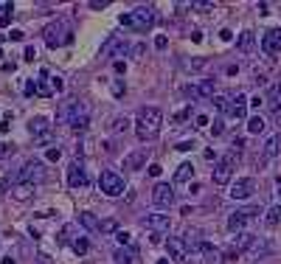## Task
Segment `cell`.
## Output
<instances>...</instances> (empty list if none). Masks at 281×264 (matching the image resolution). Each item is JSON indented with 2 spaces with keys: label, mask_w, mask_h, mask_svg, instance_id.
<instances>
[{
  "label": "cell",
  "mask_w": 281,
  "mask_h": 264,
  "mask_svg": "<svg viewBox=\"0 0 281 264\" xmlns=\"http://www.w3.org/2000/svg\"><path fill=\"white\" fill-rule=\"evenodd\" d=\"M160 126H163V113L157 107H144L138 110V118H135V132L141 141H152L160 135Z\"/></svg>",
  "instance_id": "1"
},
{
  "label": "cell",
  "mask_w": 281,
  "mask_h": 264,
  "mask_svg": "<svg viewBox=\"0 0 281 264\" xmlns=\"http://www.w3.org/2000/svg\"><path fill=\"white\" fill-rule=\"evenodd\" d=\"M25 59H28V62H34V59H37V54H34V45L25 48Z\"/></svg>",
  "instance_id": "47"
},
{
  "label": "cell",
  "mask_w": 281,
  "mask_h": 264,
  "mask_svg": "<svg viewBox=\"0 0 281 264\" xmlns=\"http://www.w3.org/2000/svg\"><path fill=\"white\" fill-rule=\"evenodd\" d=\"M0 59H3V48H0Z\"/></svg>",
  "instance_id": "57"
},
{
  "label": "cell",
  "mask_w": 281,
  "mask_h": 264,
  "mask_svg": "<svg viewBox=\"0 0 281 264\" xmlns=\"http://www.w3.org/2000/svg\"><path fill=\"white\" fill-rule=\"evenodd\" d=\"M141 166H146V149H135L124 158V172H138Z\"/></svg>",
  "instance_id": "16"
},
{
  "label": "cell",
  "mask_w": 281,
  "mask_h": 264,
  "mask_svg": "<svg viewBox=\"0 0 281 264\" xmlns=\"http://www.w3.org/2000/svg\"><path fill=\"white\" fill-rule=\"evenodd\" d=\"M166 247H169L172 262H186V253H189V247H186V242H183V239H172V236H169Z\"/></svg>",
  "instance_id": "18"
},
{
  "label": "cell",
  "mask_w": 281,
  "mask_h": 264,
  "mask_svg": "<svg viewBox=\"0 0 281 264\" xmlns=\"http://www.w3.org/2000/svg\"><path fill=\"white\" fill-rule=\"evenodd\" d=\"M160 172H163V169H160V166H157V163H152V166H149V177H160Z\"/></svg>",
  "instance_id": "43"
},
{
  "label": "cell",
  "mask_w": 281,
  "mask_h": 264,
  "mask_svg": "<svg viewBox=\"0 0 281 264\" xmlns=\"http://www.w3.org/2000/svg\"><path fill=\"white\" fill-rule=\"evenodd\" d=\"M152 203H155L157 208H172L174 205V188L169 183H157L155 188H152Z\"/></svg>",
  "instance_id": "9"
},
{
  "label": "cell",
  "mask_w": 281,
  "mask_h": 264,
  "mask_svg": "<svg viewBox=\"0 0 281 264\" xmlns=\"http://www.w3.org/2000/svg\"><path fill=\"white\" fill-rule=\"evenodd\" d=\"M67 185H70V188H85V185H87V174H85L82 161H73L67 166Z\"/></svg>",
  "instance_id": "13"
},
{
  "label": "cell",
  "mask_w": 281,
  "mask_h": 264,
  "mask_svg": "<svg viewBox=\"0 0 281 264\" xmlns=\"http://www.w3.org/2000/svg\"><path fill=\"white\" fill-rule=\"evenodd\" d=\"M127 51H130V45H127V40H118V37H107V42L101 45V57H127Z\"/></svg>",
  "instance_id": "11"
},
{
  "label": "cell",
  "mask_w": 281,
  "mask_h": 264,
  "mask_svg": "<svg viewBox=\"0 0 281 264\" xmlns=\"http://www.w3.org/2000/svg\"><path fill=\"white\" fill-rule=\"evenodd\" d=\"M186 264H189V262H186Z\"/></svg>",
  "instance_id": "58"
},
{
  "label": "cell",
  "mask_w": 281,
  "mask_h": 264,
  "mask_svg": "<svg viewBox=\"0 0 281 264\" xmlns=\"http://www.w3.org/2000/svg\"><path fill=\"white\" fill-rule=\"evenodd\" d=\"M99 188H101V194H107V197H121L124 194V177L118 172H101L99 177Z\"/></svg>",
  "instance_id": "7"
},
{
  "label": "cell",
  "mask_w": 281,
  "mask_h": 264,
  "mask_svg": "<svg viewBox=\"0 0 281 264\" xmlns=\"http://www.w3.org/2000/svg\"><path fill=\"white\" fill-rule=\"evenodd\" d=\"M0 264H17V262H14L11 256H3V259H0Z\"/></svg>",
  "instance_id": "54"
},
{
  "label": "cell",
  "mask_w": 281,
  "mask_h": 264,
  "mask_svg": "<svg viewBox=\"0 0 281 264\" xmlns=\"http://www.w3.org/2000/svg\"><path fill=\"white\" fill-rule=\"evenodd\" d=\"M186 96L197 99V102H205V99H214V81L205 79V81H194L186 87Z\"/></svg>",
  "instance_id": "10"
},
{
  "label": "cell",
  "mask_w": 281,
  "mask_h": 264,
  "mask_svg": "<svg viewBox=\"0 0 281 264\" xmlns=\"http://www.w3.org/2000/svg\"><path fill=\"white\" fill-rule=\"evenodd\" d=\"M276 124H281V110H276Z\"/></svg>",
  "instance_id": "56"
},
{
  "label": "cell",
  "mask_w": 281,
  "mask_h": 264,
  "mask_svg": "<svg viewBox=\"0 0 281 264\" xmlns=\"http://www.w3.org/2000/svg\"><path fill=\"white\" fill-rule=\"evenodd\" d=\"M256 239L253 233H236V239H234V244H236V250L239 253H247V247H250V242Z\"/></svg>",
  "instance_id": "27"
},
{
  "label": "cell",
  "mask_w": 281,
  "mask_h": 264,
  "mask_svg": "<svg viewBox=\"0 0 281 264\" xmlns=\"http://www.w3.org/2000/svg\"><path fill=\"white\" fill-rule=\"evenodd\" d=\"M112 259H115V264H138V253H135V250H124V247H118Z\"/></svg>",
  "instance_id": "23"
},
{
  "label": "cell",
  "mask_w": 281,
  "mask_h": 264,
  "mask_svg": "<svg viewBox=\"0 0 281 264\" xmlns=\"http://www.w3.org/2000/svg\"><path fill=\"white\" fill-rule=\"evenodd\" d=\"M0 132H9V115H6V118L0 121Z\"/></svg>",
  "instance_id": "51"
},
{
  "label": "cell",
  "mask_w": 281,
  "mask_h": 264,
  "mask_svg": "<svg viewBox=\"0 0 281 264\" xmlns=\"http://www.w3.org/2000/svg\"><path fill=\"white\" fill-rule=\"evenodd\" d=\"M219 40H225V42H228V40H234V34H231L228 28H222V31H219Z\"/></svg>",
  "instance_id": "49"
},
{
  "label": "cell",
  "mask_w": 281,
  "mask_h": 264,
  "mask_svg": "<svg viewBox=\"0 0 281 264\" xmlns=\"http://www.w3.org/2000/svg\"><path fill=\"white\" fill-rule=\"evenodd\" d=\"M11 17H14V14H11V12L6 14V17H0V25H9V23H11Z\"/></svg>",
  "instance_id": "53"
},
{
  "label": "cell",
  "mask_w": 281,
  "mask_h": 264,
  "mask_svg": "<svg viewBox=\"0 0 281 264\" xmlns=\"http://www.w3.org/2000/svg\"><path fill=\"white\" fill-rule=\"evenodd\" d=\"M194 177V166L191 163H180V169L174 172V183H189Z\"/></svg>",
  "instance_id": "25"
},
{
  "label": "cell",
  "mask_w": 281,
  "mask_h": 264,
  "mask_svg": "<svg viewBox=\"0 0 281 264\" xmlns=\"http://www.w3.org/2000/svg\"><path fill=\"white\" fill-rule=\"evenodd\" d=\"M59 118L67 121V126L73 132H85L90 124V113H87V107H85V102H65L62 110H59Z\"/></svg>",
  "instance_id": "2"
},
{
  "label": "cell",
  "mask_w": 281,
  "mask_h": 264,
  "mask_svg": "<svg viewBox=\"0 0 281 264\" xmlns=\"http://www.w3.org/2000/svg\"><path fill=\"white\" fill-rule=\"evenodd\" d=\"M163 242V233H152V244H160Z\"/></svg>",
  "instance_id": "52"
},
{
  "label": "cell",
  "mask_w": 281,
  "mask_h": 264,
  "mask_svg": "<svg viewBox=\"0 0 281 264\" xmlns=\"http://www.w3.org/2000/svg\"><path fill=\"white\" fill-rule=\"evenodd\" d=\"M9 40H11V42H20V40H25V34H22L20 28H14V31L9 34Z\"/></svg>",
  "instance_id": "41"
},
{
  "label": "cell",
  "mask_w": 281,
  "mask_h": 264,
  "mask_svg": "<svg viewBox=\"0 0 281 264\" xmlns=\"http://www.w3.org/2000/svg\"><path fill=\"white\" fill-rule=\"evenodd\" d=\"M73 250H76L79 256H85V253L90 250V244H87V239H85V236H76V239H73Z\"/></svg>",
  "instance_id": "32"
},
{
  "label": "cell",
  "mask_w": 281,
  "mask_h": 264,
  "mask_svg": "<svg viewBox=\"0 0 281 264\" xmlns=\"http://www.w3.org/2000/svg\"><path fill=\"white\" fill-rule=\"evenodd\" d=\"M245 115H247V96L245 93H236L234 99H231V118L242 121Z\"/></svg>",
  "instance_id": "17"
},
{
  "label": "cell",
  "mask_w": 281,
  "mask_h": 264,
  "mask_svg": "<svg viewBox=\"0 0 281 264\" xmlns=\"http://www.w3.org/2000/svg\"><path fill=\"white\" fill-rule=\"evenodd\" d=\"M99 230L101 233H115V230H118V219H104L99 225Z\"/></svg>",
  "instance_id": "33"
},
{
  "label": "cell",
  "mask_w": 281,
  "mask_h": 264,
  "mask_svg": "<svg viewBox=\"0 0 281 264\" xmlns=\"http://www.w3.org/2000/svg\"><path fill=\"white\" fill-rule=\"evenodd\" d=\"M236 45H239V51L250 54V51L256 48V34H253V31H242V34H239V40H236Z\"/></svg>",
  "instance_id": "21"
},
{
  "label": "cell",
  "mask_w": 281,
  "mask_h": 264,
  "mask_svg": "<svg viewBox=\"0 0 281 264\" xmlns=\"http://www.w3.org/2000/svg\"><path fill=\"white\" fill-rule=\"evenodd\" d=\"M127 126H130V118H127V115H124V118H115V121H112V132H124V129H127Z\"/></svg>",
  "instance_id": "34"
},
{
  "label": "cell",
  "mask_w": 281,
  "mask_h": 264,
  "mask_svg": "<svg viewBox=\"0 0 281 264\" xmlns=\"http://www.w3.org/2000/svg\"><path fill=\"white\" fill-rule=\"evenodd\" d=\"M194 143H189V141H183V143H177V152H189Z\"/></svg>",
  "instance_id": "50"
},
{
  "label": "cell",
  "mask_w": 281,
  "mask_h": 264,
  "mask_svg": "<svg viewBox=\"0 0 281 264\" xmlns=\"http://www.w3.org/2000/svg\"><path fill=\"white\" fill-rule=\"evenodd\" d=\"M191 9H197V12H211L214 3H191Z\"/></svg>",
  "instance_id": "40"
},
{
  "label": "cell",
  "mask_w": 281,
  "mask_h": 264,
  "mask_svg": "<svg viewBox=\"0 0 281 264\" xmlns=\"http://www.w3.org/2000/svg\"><path fill=\"white\" fill-rule=\"evenodd\" d=\"M270 99H273V104H270V107H273V110H279V102H281V79L276 81L273 87H270Z\"/></svg>",
  "instance_id": "31"
},
{
  "label": "cell",
  "mask_w": 281,
  "mask_h": 264,
  "mask_svg": "<svg viewBox=\"0 0 281 264\" xmlns=\"http://www.w3.org/2000/svg\"><path fill=\"white\" fill-rule=\"evenodd\" d=\"M261 104H264V99H261V96H256V99H250V107H253V110H259Z\"/></svg>",
  "instance_id": "46"
},
{
  "label": "cell",
  "mask_w": 281,
  "mask_h": 264,
  "mask_svg": "<svg viewBox=\"0 0 281 264\" xmlns=\"http://www.w3.org/2000/svg\"><path fill=\"white\" fill-rule=\"evenodd\" d=\"M79 222L87 230H99V225H101L99 219H96V214H90V211H82V214H79Z\"/></svg>",
  "instance_id": "26"
},
{
  "label": "cell",
  "mask_w": 281,
  "mask_h": 264,
  "mask_svg": "<svg viewBox=\"0 0 281 264\" xmlns=\"http://www.w3.org/2000/svg\"><path fill=\"white\" fill-rule=\"evenodd\" d=\"M234 169H236V155L234 152H228V155H222V158L216 161V166H214V183L228 185L231 180H234Z\"/></svg>",
  "instance_id": "5"
},
{
  "label": "cell",
  "mask_w": 281,
  "mask_h": 264,
  "mask_svg": "<svg viewBox=\"0 0 281 264\" xmlns=\"http://www.w3.org/2000/svg\"><path fill=\"white\" fill-rule=\"evenodd\" d=\"M31 194H34V185H28V183H17L14 188H11V197H14L17 203H25Z\"/></svg>",
  "instance_id": "22"
},
{
  "label": "cell",
  "mask_w": 281,
  "mask_h": 264,
  "mask_svg": "<svg viewBox=\"0 0 281 264\" xmlns=\"http://www.w3.org/2000/svg\"><path fill=\"white\" fill-rule=\"evenodd\" d=\"M104 6H107V0H90V9H96V12L104 9Z\"/></svg>",
  "instance_id": "44"
},
{
  "label": "cell",
  "mask_w": 281,
  "mask_h": 264,
  "mask_svg": "<svg viewBox=\"0 0 281 264\" xmlns=\"http://www.w3.org/2000/svg\"><path fill=\"white\" fill-rule=\"evenodd\" d=\"M40 264H51V259H48L45 253H40Z\"/></svg>",
  "instance_id": "55"
},
{
  "label": "cell",
  "mask_w": 281,
  "mask_h": 264,
  "mask_svg": "<svg viewBox=\"0 0 281 264\" xmlns=\"http://www.w3.org/2000/svg\"><path fill=\"white\" fill-rule=\"evenodd\" d=\"M144 54H146V45H144V42H138V45L132 48V59H141Z\"/></svg>",
  "instance_id": "39"
},
{
  "label": "cell",
  "mask_w": 281,
  "mask_h": 264,
  "mask_svg": "<svg viewBox=\"0 0 281 264\" xmlns=\"http://www.w3.org/2000/svg\"><path fill=\"white\" fill-rule=\"evenodd\" d=\"M155 48H157V51H166V48H169V40H166V37H157V40H155Z\"/></svg>",
  "instance_id": "42"
},
{
  "label": "cell",
  "mask_w": 281,
  "mask_h": 264,
  "mask_svg": "<svg viewBox=\"0 0 281 264\" xmlns=\"http://www.w3.org/2000/svg\"><path fill=\"white\" fill-rule=\"evenodd\" d=\"M261 48L267 57H279L281 54V28H270L267 34L261 37Z\"/></svg>",
  "instance_id": "12"
},
{
  "label": "cell",
  "mask_w": 281,
  "mask_h": 264,
  "mask_svg": "<svg viewBox=\"0 0 281 264\" xmlns=\"http://www.w3.org/2000/svg\"><path fill=\"white\" fill-rule=\"evenodd\" d=\"M28 132H31L37 141H48L51 138V121H48V118H31V121H28Z\"/></svg>",
  "instance_id": "15"
},
{
  "label": "cell",
  "mask_w": 281,
  "mask_h": 264,
  "mask_svg": "<svg viewBox=\"0 0 281 264\" xmlns=\"http://www.w3.org/2000/svg\"><path fill=\"white\" fill-rule=\"evenodd\" d=\"M155 20H157V17H155V9H152V6H138L135 12L121 14V17H118V23L127 25V28H135V31H146V28H152Z\"/></svg>",
  "instance_id": "4"
},
{
  "label": "cell",
  "mask_w": 281,
  "mask_h": 264,
  "mask_svg": "<svg viewBox=\"0 0 281 264\" xmlns=\"http://www.w3.org/2000/svg\"><path fill=\"white\" fill-rule=\"evenodd\" d=\"M256 194V180L253 177H239L236 183H231V197L234 200H250Z\"/></svg>",
  "instance_id": "8"
},
{
  "label": "cell",
  "mask_w": 281,
  "mask_h": 264,
  "mask_svg": "<svg viewBox=\"0 0 281 264\" xmlns=\"http://www.w3.org/2000/svg\"><path fill=\"white\" fill-rule=\"evenodd\" d=\"M264 225H267V228L281 225V203H279V205H273V208H267V214H264Z\"/></svg>",
  "instance_id": "24"
},
{
  "label": "cell",
  "mask_w": 281,
  "mask_h": 264,
  "mask_svg": "<svg viewBox=\"0 0 281 264\" xmlns=\"http://www.w3.org/2000/svg\"><path fill=\"white\" fill-rule=\"evenodd\" d=\"M247 219H250V211H234V214L228 217V230H231V233H242V228L247 225Z\"/></svg>",
  "instance_id": "19"
},
{
  "label": "cell",
  "mask_w": 281,
  "mask_h": 264,
  "mask_svg": "<svg viewBox=\"0 0 281 264\" xmlns=\"http://www.w3.org/2000/svg\"><path fill=\"white\" fill-rule=\"evenodd\" d=\"M45 158H48V161H59V158H62V149H59V146H51V149L45 152Z\"/></svg>",
  "instance_id": "38"
},
{
  "label": "cell",
  "mask_w": 281,
  "mask_h": 264,
  "mask_svg": "<svg viewBox=\"0 0 281 264\" xmlns=\"http://www.w3.org/2000/svg\"><path fill=\"white\" fill-rule=\"evenodd\" d=\"M14 180H17V183H28V185L43 183V180H45V163L43 161H28L20 172H17Z\"/></svg>",
  "instance_id": "6"
},
{
  "label": "cell",
  "mask_w": 281,
  "mask_h": 264,
  "mask_svg": "<svg viewBox=\"0 0 281 264\" xmlns=\"http://www.w3.org/2000/svg\"><path fill=\"white\" fill-rule=\"evenodd\" d=\"M144 225L152 233H169V228H172V219L166 217V214H149V217L144 219Z\"/></svg>",
  "instance_id": "14"
},
{
  "label": "cell",
  "mask_w": 281,
  "mask_h": 264,
  "mask_svg": "<svg viewBox=\"0 0 281 264\" xmlns=\"http://www.w3.org/2000/svg\"><path fill=\"white\" fill-rule=\"evenodd\" d=\"M267 250H270V247H267L261 239H253V242H250V247H247V253H250L253 259H256V256H264Z\"/></svg>",
  "instance_id": "29"
},
{
  "label": "cell",
  "mask_w": 281,
  "mask_h": 264,
  "mask_svg": "<svg viewBox=\"0 0 281 264\" xmlns=\"http://www.w3.org/2000/svg\"><path fill=\"white\" fill-rule=\"evenodd\" d=\"M48 81H51V90H54V93H62V90H65V81L59 79V76H54V79H48Z\"/></svg>",
  "instance_id": "37"
},
{
  "label": "cell",
  "mask_w": 281,
  "mask_h": 264,
  "mask_svg": "<svg viewBox=\"0 0 281 264\" xmlns=\"http://www.w3.org/2000/svg\"><path fill=\"white\" fill-rule=\"evenodd\" d=\"M211 135H222V129H225V124H222V118H216V121H211Z\"/></svg>",
  "instance_id": "36"
},
{
  "label": "cell",
  "mask_w": 281,
  "mask_h": 264,
  "mask_svg": "<svg viewBox=\"0 0 281 264\" xmlns=\"http://www.w3.org/2000/svg\"><path fill=\"white\" fill-rule=\"evenodd\" d=\"M247 132H250V135H261V132H264V118H261V115L247 118Z\"/></svg>",
  "instance_id": "28"
},
{
  "label": "cell",
  "mask_w": 281,
  "mask_h": 264,
  "mask_svg": "<svg viewBox=\"0 0 281 264\" xmlns=\"http://www.w3.org/2000/svg\"><path fill=\"white\" fill-rule=\"evenodd\" d=\"M115 239L121 242V244H130V242H132V239H130V233H124V230H118V236H115Z\"/></svg>",
  "instance_id": "45"
},
{
  "label": "cell",
  "mask_w": 281,
  "mask_h": 264,
  "mask_svg": "<svg viewBox=\"0 0 281 264\" xmlns=\"http://www.w3.org/2000/svg\"><path fill=\"white\" fill-rule=\"evenodd\" d=\"M43 37H45V45L48 48H62V45H70V42H73V31H70L67 20H54V23H48Z\"/></svg>",
  "instance_id": "3"
},
{
  "label": "cell",
  "mask_w": 281,
  "mask_h": 264,
  "mask_svg": "<svg viewBox=\"0 0 281 264\" xmlns=\"http://www.w3.org/2000/svg\"><path fill=\"white\" fill-rule=\"evenodd\" d=\"M214 104H216V110H219V113L231 115V99H228V96H214Z\"/></svg>",
  "instance_id": "30"
},
{
  "label": "cell",
  "mask_w": 281,
  "mask_h": 264,
  "mask_svg": "<svg viewBox=\"0 0 281 264\" xmlns=\"http://www.w3.org/2000/svg\"><path fill=\"white\" fill-rule=\"evenodd\" d=\"M211 121H208V115H197V126H208Z\"/></svg>",
  "instance_id": "48"
},
{
  "label": "cell",
  "mask_w": 281,
  "mask_h": 264,
  "mask_svg": "<svg viewBox=\"0 0 281 264\" xmlns=\"http://www.w3.org/2000/svg\"><path fill=\"white\" fill-rule=\"evenodd\" d=\"M279 155H281V132H276V135H270L267 143H264V158L273 161V158H279Z\"/></svg>",
  "instance_id": "20"
},
{
  "label": "cell",
  "mask_w": 281,
  "mask_h": 264,
  "mask_svg": "<svg viewBox=\"0 0 281 264\" xmlns=\"http://www.w3.org/2000/svg\"><path fill=\"white\" fill-rule=\"evenodd\" d=\"M124 93H127V84H124L121 79H115V81H112V96H115V99H121Z\"/></svg>",
  "instance_id": "35"
}]
</instances>
